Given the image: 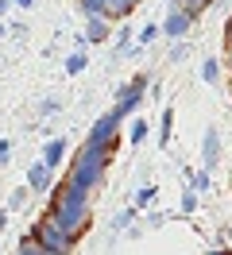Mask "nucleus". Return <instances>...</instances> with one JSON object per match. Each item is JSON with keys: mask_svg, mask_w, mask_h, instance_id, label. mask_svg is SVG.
Here are the masks:
<instances>
[{"mask_svg": "<svg viewBox=\"0 0 232 255\" xmlns=\"http://www.w3.org/2000/svg\"><path fill=\"white\" fill-rule=\"evenodd\" d=\"M46 217L58 224L66 236H81L85 228H89V193L77 190L70 178H62L54 182V190H50V209H46Z\"/></svg>", "mask_w": 232, "mask_h": 255, "instance_id": "1", "label": "nucleus"}, {"mask_svg": "<svg viewBox=\"0 0 232 255\" xmlns=\"http://www.w3.org/2000/svg\"><path fill=\"white\" fill-rule=\"evenodd\" d=\"M112 159H116V151H108V147H89L81 143V151L74 155V166H70V182H74L77 190H97L101 182H105V170L112 166Z\"/></svg>", "mask_w": 232, "mask_h": 255, "instance_id": "2", "label": "nucleus"}, {"mask_svg": "<svg viewBox=\"0 0 232 255\" xmlns=\"http://www.w3.org/2000/svg\"><path fill=\"white\" fill-rule=\"evenodd\" d=\"M27 236L35 240V244H39L46 255H74V244H77V240L66 236V232H62V228L50 221V217H39V221L31 224Z\"/></svg>", "mask_w": 232, "mask_h": 255, "instance_id": "3", "label": "nucleus"}, {"mask_svg": "<svg viewBox=\"0 0 232 255\" xmlns=\"http://www.w3.org/2000/svg\"><path fill=\"white\" fill-rule=\"evenodd\" d=\"M143 93H147V74H139L136 81H128L120 93H116V109H112V112H116L120 120H124V116H132V112L143 105Z\"/></svg>", "mask_w": 232, "mask_h": 255, "instance_id": "4", "label": "nucleus"}, {"mask_svg": "<svg viewBox=\"0 0 232 255\" xmlns=\"http://www.w3.org/2000/svg\"><path fill=\"white\" fill-rule=\"evenodd\" d=\"M27 186H31V193H50L54 190V170H50L43 159L31 162L27 166Z\"/></svg>", "mask_w": 232, "mask_h": 255, "instance_id": "5", "label": "nucleus"}, {"mask_svg": "<svg viewBox=\"0 0 232 255\" xmlns=\"http://www.w3.org/2000/svg\"><path fill=\"white\" fill-rule=\"evenodd\" d=\"M201 159H205V166H201V170H213L217 159H221V135H217V128H205V139H201Z\"/></svg>", "mask_w": 232, "mask_h": 255, "instance_id": "6", "label": "nucleus"}, {"mask_svg": "<svg viewBox=\"0 0 232 255\" xmlns=\"http://www.w3.org/2000/svg\"><path fill=\"white\" fill-rule=\"evenodd\" d=\"M66 151H70V143H66V139H46V147H43V162L50 166V170H58L62 159H66Z\"/></svg>", "mask_w": 232, "mask_h": 255, "instance_id": "7", "label": "nucleus"}, {"mask_svg": "<svg viewBox=\"0 0 232 255\" xmlns=\"http://www.w3.org/2000/svg\"><path fill=\"white\" fill-rule=\"evenodd\" d=\"M105 39H108V19L89 16V23H85V43H105Z\"/></svg>", "mask_w": 232, "mask_h": 255, "instance_id": "8", "label": "nucleus"}, {"mask_svg": "<svg viewBox=\"0 0 232 255\" xmlns=\"http://www.w3.org/2000/svg\"><path fill=\"white\" fill-rule=\"evenodd\" d=\"M163 27H167V35H182L186 27H190V16H186V12H170Z\"/></svg>", "mask_w": 232, "mask_h": 255, "instance_id": "9", "label": "nucleus"}, {"mask_svg": "<svg viewBox=\"0 0 232 255\" xmlns=\"http://www.w3.org/2000/svg\"><path fill=\"white\" fill-rule=\"evenodd\" d=\"M170 124H174V109H163V120H159V143H170Z\"/></svg>", "mask_w": 232, "mask_h": 255, "instance_id": "10", "label": "nucleus"}, {"mask_svg": "<svg viewBox=\"0 0 232 255\" xmlns=\"http://www.w3.org/2000/svg\"><path fill=\"white\" fill-rule=\"evenodd\" d=\"M147 139V120H132V128H128V143H143Z\"/></svg>", "mask_w": 232, "mask_h": 255, "instance_id": "11", "label": "nucleus"}, {"mask_svg": "<svg viewBox=\"0 0 232 255\" xmlns=\"http://www.w3.org/2000/svg\"><path fill=\"white\" fill-rule=\"evenodd\" d=\"M27 197H31V186H15L12 197H8V209H23V205H27Z\"/></svg>", "mask_w": 232, "mask_h": 255, "instance_id": "12", "label": "nucleus"}, {"mask_svg": "<svg viewBox=\"0 0 232 255\" xmlns=\"http://www.w3.org/2000/svg\"><path fill=\"white\" fill-rule=\"evenodd\" d=\"M81 70H85V50H74V54L66 58V74L74 78V74H81Z\"/></svg>", "mask_w": 232, "mask_h": 255, "instance_id": "13", "label": "nucleus"}, {"mask_svg": "<svg viewBox=\"0 0 232 255\" xmlns=\"http://www.w3.org/2000/svg\"><path fill=\"white\" fill-rule=\"evenodd\" d=\"M15 255H46V252H43V248H39L31 236H23V240H19V248H15Z\"/></svg>", "mask_w": 232, "mask_h": 255, "instance_id": "14", "label": "nucleus"}, {"mask_svg": "<svg viewBox=\"0 0 232 255\" xmlns=\"http://www.w3.org/2000/svg\"><path fill=\"white\" fill-rule=\"evenodd\" d=\"M190 190H198V193L209 190V170H198V174H190Z\"/></svg>", "mask_w": 232, "mask_h": 255, "instance_id": "15", "label": "nucleus"}, {"mask_svg": "<svg viewBox=\"0 0 232 255\" xmlns=\"http://www.w3.org/2000/svg\"><path fill=\"white\" fill-rule=\"evenodd\" d=\"M151 197H155V186H143V190H136L132 201H136V209H147V205H151Z\"/></svg>", "mask_w": 232, "mask_h": 255, "instance_id": "16", "label": "nucleus"}, {"mask_svg": "<svg viewBox=\"0 0 232 255\" xmlns=\"http://www.w3.org/2000/svg\"><path fill=\"white\" fill-rule=\"evenodd\" d=\"M182 213L190 217V213H198V190H186L182 193Z\"/></svg>", "mask_w": 232, "mask_h": 255, "instance_id": "17", "label": "nucleus"}, {"mask_svg": "<svg viewBox=\"0 0 232 255\" xmlns=\"http://www.w3.org/2000/svg\"><path fill=\"white\" fill-rule=\"evenodd\" d=\"M54 112H62V101L58 97H46L43 105H39V116H54Z\"/></svg>", "mask_w": 232, "mask_h": 255, "instance_id": "18", "label": "nucleus"}, {"mask_svg": "<svg viewBox=\"0 0 232 255\" xmlns=\"http://www.w3.org/2000/svg\"><path fill=\"white\" fill-rule=\"evenodd\" d=\"M201 78H205V81H217V58H205V66H201Z\"/></svg>", "mask_w": 232, "mask_h": 255, "instance_id": "19", "label": "nucleus"}, {"mask_svg": "<svg viewBox=\"0 0 232 255\" xmlns=\"http://www.w3.org/2000/svg\"><path fill=\"white\" fill-rule=\"evenodd\" d=\"M132 217H136L132 209H124V213H116V221H112V228H128V224H132Z\"/></svg>", "mask_w": 232, "mask_h": 255, "instance_id": "20", "label": "nucleus"}, {"mask_svg": "<svg viewBox=\"0 0 232 255\" xmlns=\"http://www.w3.org/2000/svg\"><path fill=\"white\" fill-rule=\"evenodd\" d=\"M8 155H12V139H0V162H8Z\"/></svg>", "mask_w": 232, "mask_h": 255, "instance_id": "21", "label": "nucleus"}, {"mask_svg": "<svg viewBox=\"0 0 232 255\" xmlns=\"http://www.w3.org/2000/svg\"><path fill=\"white\" fill-rule=\"evenodd\" d=\"M4 224H8V209H0V232H4Z\"/></svg>", "mask_w": 232, "mask_h": 255, "instance_id": "22", "label": "nucleus"}, {"mask_svg": "<svg viewBox=\"0 0 232 255\" xmlns=\"http://www.w3.org/2000/svg\"><path fill=\"white\" fill-rule=\"evenodd\" d=\"M15 4H19V8H31V4H35V0H15Z\"/></svg>", "mask_w": 232, "mask_h": 255, "instance_id": "23", "label": "nucleus"}, {"mask_svg": "<svg viewBox=\"0 0 232 255\" xmlns=\"http://www.w3.org/2000/svg\"><path fill=\"white\" fill-rule=\"evenodd\" d=\"M209 255H232V248H225V252H209Z\"/></svg>", "mask_w": 232, "mask_h": 255, "instance_id": "24", "label": "nucleus"}, {"mask_svg": "<svg viewBox=\"0 0 232 255\" xmlns=\"http://www.w3.org/2000/svg\"><path fill=\"white\" fill-rule=\"evenodd\" d=\"M229 236H232V228H229Z\"/></svg>", "mask_w": 232, "mask_h": 255, "instance_id": "25", "label": "nucleus"}]
</instances>
